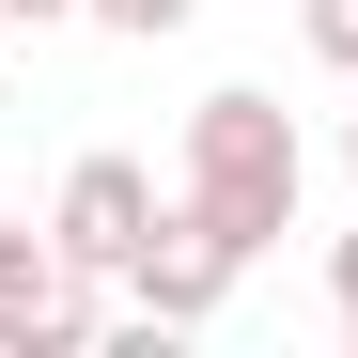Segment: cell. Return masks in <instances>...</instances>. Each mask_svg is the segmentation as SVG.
Here are the masks:
<instances>
[{
    "mask_svg": "<svg viewBox=\"0 0 358 358\" xmlns=\"http://www.w3.org/2000/svg\"><path fill=\"white\" fill-rule=\"evenodd\" d=\"M296 187H312V141L280 125V94H203L187 109V203L234 234V250H280Z\"/></svg>",
    "mask_w": 358,
    "mask_h": 358,
    "instance_id": "6da1fadb",
    "label": "cell"
},
{
    "mask_svg": "<svg viewBox=\"0 0 358 358\" xmlns=\"http://www.w3.org/2000/svg\"><path fill=\"white\" fill-rule=\"evenodd\" d=\"M0 31H16V16H0Z\"/></svg>",
    "mask_w": 358,
    "mask_h": 358,
    "instance_id": "30bf717a",
    "label": "cell"
},
{
    "mask_svg": "<svg viewBox=\"0 0 358 358\" xmlns=\"http://www.w3.org/2000/svg\"><path fill=\"white\" fill-rule=\"evenodd\" d=\"M78 16H94V31H125V47H156V31H187L203 0H78Z\"/></svg>",
    "mask_w": 358,
    "mask_h": 358,
    "instance_id": "277c9868",
    "label": "cell"
},
{
    "mask_svg": "<svg viewBox=\"0 0 358 358\" xmlns=\"http://www.w3.org/2000/svg\"><path fill=\"white\" fill-rule=\"evenodd\" d=\"M343 171H358V109H343Z\"/></svg>",
    "mask_w": 358,
    "mask_h": 358,
    "instance_id": "9c48e42d",
    "label": "cell"
},
{
    "mask_svg": "<svg viewBox=\"0 0 358 358\" xmlns=\"http://www.w3.org/2000/svg\"><path fill=\"white\" fill-rule=\"evenodd\" d=\"M141 234H156V171H141V156H78L63 203H47V250H63L78 280H125Z\"/></svg>",
    "mask_w": 358,
    "mask_h": 358,
    "instance_id": "3957f363",
    "label": "cell"
},
{
    "mask_svg": "<svg viewBox=\"0 0 358 358\" xmlns=\"http://www.w3.org/2000/svg\"><path fill=\"white\" fill-rule=\"evenodd\" d=\"M0 16H78V0H0Z\"/></svg>",
    "mask_w": 358,
    "mask_h": 358,
    "instance_id": "ba28073f",
    "label": "cell"
},
{
    "mask_svg": "<svg viewBox=\"0 0 358 358\" xmlns=\"http://www.w3.org/2000/svg\"><path fill=\"white\" fill-rule=\"evenodd\" d=\"M47 265H63V250H47V234H16V218H0V296H31Z\"/></svg>",
    "mask_w": 358,
    "mask_h": 358,
    "instance_id": "8992f818",
    "label": "cell"
},
{
    "mask_svg": "<svg viewBox=\"0 0 358 358\" xmlns=\"http://www.w3.org/2000/svg\"><path fill=\"white\" fill-rule=\"evenodd\" d=\"M296 31H312V63L358 78V0H296Z\"/></svg>",
    "mask_w": 358,
    "mask_h": 358,
    "instance_id": "5b68a950",
    "label": "cell"
},
{
    "mask_svg": "<svg viewBox=\"0 0 358 358\" xmlns=\"http://www.w3.org/2000/svg\"><path fill=\"white\" fill-rule=\"evenodd\" d=\"M327 296H343V343H358V234H343V250H327Z\"/></svg>",
    "mask_w": 358,
    "mask_h": 358,
    "instance_id": "52a82bcc",
    "label": "cell"
},
{
    "mask_svg": "<svg viewBox=\"0 0 358 358\" xmlns=\"http://www.w3.org/2000/svg\"><path fill=\"white\" fill-rule=\"evenodd\" d=\"M234 265H250V250H234V234L171 187V203H156V234L125 250V312H141V327H203L218 296H234Z\"/></svg>",
    "mask_w": 358,
    "mask_h": 358,
    "instance_id": "7a4b0ae2",
    "label": "cell"
}]
</instances>
